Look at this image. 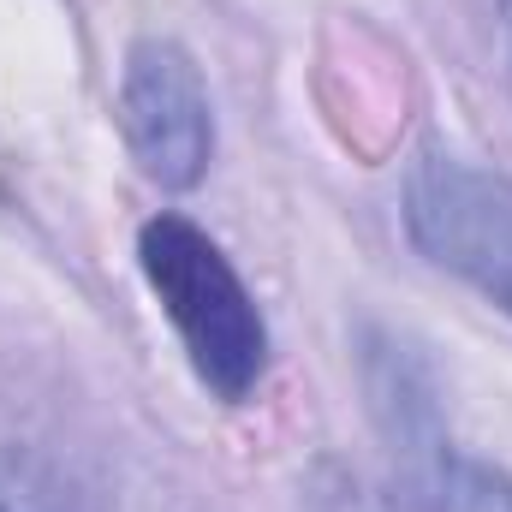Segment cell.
I'll use <instances>...</instances> for the list:
<instances>
[{
	"label": "cell",
	"mask_w": 512,
	"mask_h": 512,
	"mask_svg": "<svg viewBox=\"0 0 512 512\" xmlns=\"http://www.w3.org/2000/svg\"><path fill=\"white\" fill-rule=\"evenodd\" d=\"M137 268L191 364V376L227 405H245L268 376V322L227 251L185 215L161 209L137 227Z\"/></svg>",
	"instance_id": "6da1fadb"
},
{
	"label": "cell",
	"mask_w": 512,
	"mask_h": 512,
	"mask_svg": "<svg viewBox=\"0 0 512 512\" xmlns=\"http://www.w3.org/2000/svg\"><path fill=\"white\" fill-rule=\"evenodd\" d=\"M364 393L393 459L399 512H512V477L447 435L429 370L399 340H370Z\"/></svg>",
	"instance_id": "7a4b0ae2"
},
{
	"label": "cell",
	"mask_w": 512,
	"mask_h": 512,
	"mask_svg": "<svg viewBox=\"0 0 512 512\" xmlns=\"http://www.w3.org/2000/svg\"><path fill=\"white\" fill-rule=\"evenodd\" d=\"M399 221L417 256L465 280L483 304L512 316V179L465 155H417L399 191Z\"/></svg>",
	"instance_id": "3957f363"
},
{
	"label": "cell",
	"mask_w": 512,
	"mask_h": 512,
	"mask_svg": "<svg viewBox=\"0 0 512 512\" xmlns=\"http://www.w3.org/2000/svg\"><path fill=\"white\" fill-rule=\"evenodd\" d=\"M114 120L155 191H197L215 161V102L203 66L173 36H137L120 60Z\"/></svg>",
	"instance_id": "277c9868"
},
{
	"label": "cell",
	"mask_w": 512,
	"mask_h": 512,
	"mask_svg": "<svg viewBox=\"0 0 512 512\" xmlns=\"http://www.w3.org/2000/svg\"><path fill=\"white\" fill-rule=\"evenodd\" d=\"M0 512H108V501L60 453L0 447Z\"/></svg>",
	"instance_id": "5b68a950"
},
{
	"label": "cell",
	"mask_w": 512,
	"mask_h": 512,
	"mask_svg": "<svg viewBox=\"0 0 512 512\" xmlns=\"http://www.w3.org/2000/svg\"><path fill=\"white\" fill-rule=\"evenodd\" d=\"M501 54H507V78H512V0H501Z\"/></svg>",
	"instance_id": "8992f818"
}]
</instances>
